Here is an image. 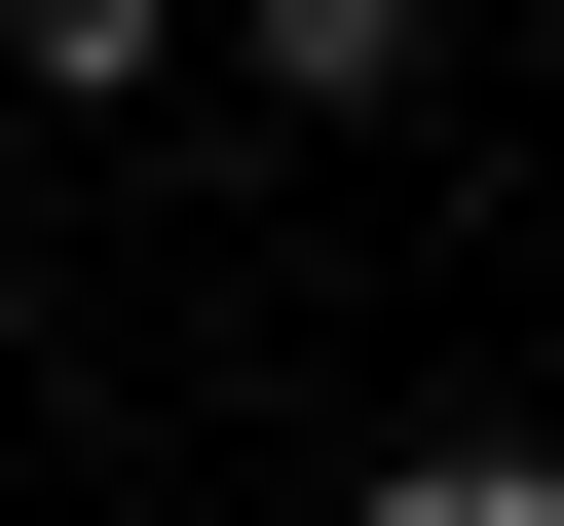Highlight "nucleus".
<instances>
[{"label":"nucleus","instance_id":"f03ea898","mask_svg":"<svg viewBox=\"0 0 564 526\" xmlns=\"http://www.w3.org/2000/svg\"><path fill=\"white\" fill-rule=\"evenodd\" d=\"M226 76L263 113H414V0H226Z\"/></svg>","mask_w":564,"mask_h":526},{"label":"nucleus","instance_id":"20e7f679","mask_svg":"<svg viewBox=\"0 0 564 526\" xmlns=\"http://www.w3.org/2000/svg\"><path fill=\"white\" fill-rule=\"evenodd\" d=\"M0 226H39V113H0Z\"/></svg>","mask_w":564,"mask_h":526},{"label":"nucleus","instance_id":"7ed1b4c3","mask_svg":"<svg viewBox=\"0 0 564 526\" xmlns=\"http://www.w3.org/2000/svg\"><path fill=\"white\" fill-rule=\"evenodd\" d=\"M339 526H564V451H527V414H414V451H377Z\"/></svg>","mask_w":564,"mask_h":526},{"label":"nucleus","instance_id":"f257e3e1","mask_svg":"<svg viewBox=\"0 0 564 526\" xmlns=\"http://www.w3.org/2000/svg\"><path fill=\"white\" fill-rule=\"evenodd\" d=\"M188 76V0H0V113H151Z\"/></svg>","mask_w":564,"mask_h":526},{"label":"nucleus","instance_id":"39448f33","mask_svg":"<svg viewBox=\"0 0 564 526\" xmlns=\"http://www.w3.org/2000/svg\"><path fill=\"white\" fill-rule=\"evenodd\" d=\"M527 39H564V0H527Z\"/></svg>","mask_w":564,"mask_h":526}]
</instances>
